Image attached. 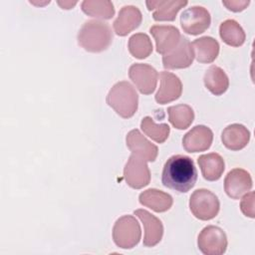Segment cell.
I'll return each instance as SVG.
<instances>
[{"instance_id": "6da1fadb", "label": "cell", "mask_w": 255, "mask_h": 255, "mask_svg": "<svg viewBox=\"0 0 255 255\" xmlns=\"http://www.w3.org/2000/svg\"><path fill=\"white\" fill-rule=\"evenodd\" d=\"M197 179V170L193 160L183 154L170 156L164 163L161 181L162 184L177 192H187Z\"/></svg>"}, {"instance_id": "7a4b0ae2", "label": "cell", "mask_w": 255, "mask_h": 255, "mask_svg": "<svg viewBox=\"0 0 255 255\" xmlns=\"http://www.w3.org/2000/svg\"><path fill=\"white\" fill-rule=\"evenodd\" d=\"M112 42L113 32L110 25L100 20L87 21L78 33L79 45L88 52L105 51Z\"/></svg>"}, {"instance_id": "3957f363", "label": "cell", "mask_w": 255, "mask_h": 255, "mask_svg": "<svg viewBox=\"0 0 255 255\" xmlns=\"http://www.w3.org/2000/svg\"><path fill=\"white\" fill-rule=\"evenodd\" d=\"M107 104L124 119L131 118L137 111L138 96L127 81L115 84L107 96Z\"/></svg>"}, {"instance_id": "277c9868", "label": "cell", "mask_w": 255, "mask_h": 255, "mask_svg": "<svg viewBox=\"0 0 255 255\" xmlns=\"http://www.w3.org/2000/svg\"><path fill=\"white\" fill-rule=\"evenodd\" d=\"M140 236V227L135 217L124 215L116 221L113 228V239L118 247L131 249L139 242Z\"/></svg>"}, {"instance_id": "5b68a950", "label": "cell", "mask_w": 255, "mask_h": 255, "mask_svg": "<svg viewBox=\"0 0 255 255\" xmlns=\"http://www.w3.org/2000/svg\"><path fill=\"white\" fill-rule=\"evenodd\" d=\"M189 208L192 214L200 220L213 219L219 212L218 197L208 189L200 188L193 191L189 199Z\"/></svg>"}, {"instance_id": "8992f818", "label": "cell", "mask_w": 255, "mask_h": 255, "mask_svg": "<svg viewBox=\"0 0 255 255\" xmlns=\"http://www.w3.org/2000/svg\"><path fill=\"white\" fill-rule=\"evenodd\" d=\"M197 245L205 255H221L226 251L227 237L220 227L209 225L199 233Z\"/></svg>"}, {"instance_id": "52a82bcc", "label": "cell", "mask_w": 255, "mask_h": 255, "mask_svg": "<svg viewBox=\"0 0 255 255\" xmlns=\"http://www.w3.org/2000/svg\"><path fill=\"white\" fill-rule=\"evenodd\" d=\"M124 177L128 186L140 189L150 181V171L146 160L141 156L131 153L124 169Z\"/></svg>"}, {"instance_id": "ba28073f", "label": "cell", "mask_w": 255, "mask_h": 255, "mask_svg": "<svg viewBox=\"0 0 255 255\" xmlns=\"http://www.w3.org/2000/svg\"><path fill=\"white\" fill-rule=\"evenodd\" d=\"M211 23L209 12L202 6H192L182 12L180 25L186 34L199 35L206 31Z\"/></svg>"}, {"instance_id": "9c48e42d", "label": "cell", "mask_w": 255, "mask_h": 255, "mask_svg": "<svg viewBox=\"0 0 255 255\" xmlns=\"http://www.w3.org/2000/svg\"><path fill=\"white\" fill-rule=\"evenodd\" d=\"M128 76L141 94L149 95L154 92L158 73L153 67L147 64L135 63L129 67Z\"/></svg>"}, {"instance_id": "30bf717a", "label": "cell", "mask_w": 255, "mask_h": 255, "mask_svg": "<svg viewBox=\"0 0 255 255\" xmlns=\"http://www.w3.org/2000/svg\"><path fill=\"white\" fill-rule=\"evenodd\" d=\"M194 59V51L191 43L186 37L181 36L177 46L162 57L165 69H184L189 67Z\"/></svg>"}, {"instance_id": "8fae6325", "label": "cell", "mask_w": 255, "mask_h": 255, "mask_svg": "<svg viewBox=\"0 0 255 255\" xmlns=\"http://www.w3.org/2000/svg\"><path fill=\"white\" fill-rule=\"evenodd\" d=\"M252 185L250 173L242 168L230 170L224 179L225 192L233 199H239L252 188Z\"/></svg>"}, {"instance_id": "7c38bea8", "label": "cell", "mask_w": 255, "mask_h": 255, "mask_svg": "<svg viewBox=\"0 0 255 255\" xmlns=\"http://www.w3.org/2000/svg\"><path fill=\"white\" fill-rule=\"evenodd\" d=\"M212 140V130L208 127L199 125L195 126L184 134L182 138V145L188 152H199L208 149Z\"/></svg>"}, {"instance_id": "4fadbf2b", "label": "cell", "mask_w": 255, "mask_h": 255, "mask_svg": "<svg viewBox=\"0 0 255 255\" xmlns=\"http://www.w3.org/2000/svg\"><path fill=\"white\" fill-rule=\"evenodd\" d=\"M149 32L155 40L156 52L162 55L173 50L181 38L178 29L174 26L154 25L150 27Z\"/></svg>"}, {"instance_id": "5bb4252c", "label": "cell", "mask_w": 255, "mask_h": 255, "mask_svg": "<svg viewBox=\"0 0 255 255\" xmlns=\"http://www.w3.org/2000/svg\"><path fill=\"white\" fill-rule=\"evenodd\" d=\"M160 86L155 95V101L164 105L177 100L182 93V85L177 76L170 72L163 71L159 75Z\"/></svg>"}, {"instance_id": "9a60e30c", "label": "cell", "mask_w": 255, "mask_h": 255, "mask_svg": "<svg viewBox=\"0 0 255 255\" xmlns=\"http://www.w3.org/2000/svg\"><path fill=\"white\" fill-rule=\"evenodd\" d=\"M142 222L144 227L143 245L146 247L155 246L162 238L163 226L161 221L144 209H136L133 211Z\"/></svg>"}, {"instance_id": "2e32d148", "label": "cell", "mask_w": 255, "mask_h": 255, "mask_svg": "<svg viewBox=\"0 0 255 255\" xmlns=\"http://www.w3.org/2000/svg\"><path fill=\"white\" fill-rule=\"evenodd\" d=\"M142 21V15L139 9L132 5L124 6L114 22V30L119 36H127L136 29Z\"/></svg>"}, {"instance_id": "e0dca14e", "label": "cell", "mask_w": 255, "mask_h": 255, "mask_svg": "<svg viewBox=\"0 0 255 255\" xmlns=\"http://www.w3.org/2000/svg\"><path fill=\"white\" fill-rule=\"evenodd\" d=\"M127 146L130 149L131 153H135L146 161H154L158 149L157 146L147 140L138 129H131L127 134Z\"/></svg>"}, {"instance_id": "ac0fdd59", "label": "cell", "mask_w": 255, "mask_h": 255, "mask_svg": "<svg viewBox=\"0 0 255 255\" xmlns=\"http://www.w3.org/2000/svg\"><path fill=\"white\" fill-rule=\"evenodd\" d=\"M221 140L226 148L230 150H240L248 144L250 131L243 125L232 124L223 129Z\"/></svg>"}, {"instance_id": "d6986e66", "label": "cell", "mask_w": 255, "mask_h": 255, "mask_svg": "<svg viewBox=\"0 0 255 255\" xmlns=\"http://www.w3.org/2000/svg\"><path fill=\"white\" fill-rule=\"evenodd\" d=\"M147 9L153 11L152 17L155 21H173L177 12L187 5V1H146Z\"/></svg>"}, {"instance_id": "ffe728a7", "label": "cell", "mask_w": 255, "mask_h": 255, "mask_svg": "<svg viewBox=\"0 0 255 255\" xmlns=\"http://www.w3.org/2000/svg\"><path fill=\"white\" fill-rule=\"evenodd\" d=\"M197 161L203 177L208 181L219 179L225 168L224 159L216 152L202 154L198 157Z\"/></svg>"}, {"instance_id": "44dd1931", "label": "cell", "mask_w": 255, "mask_h": 255, "mask_svg": "<svg viewBox=\"0 0 255 255\" xmlns=\"http://www.w3.org/2000/svg\"><path fill=\"white\" fill-rule=\"evenodd\" d=\"M139 203L155 212L167 211L172 205V197L161 190L150 188L139 194Z\"/></svg>"}, {"instance_id": "7402d4cb", "label": "cell", "mask_w": 255, "mask_h": 255, "mask_svg": "<svg viewBox=\"0 0 255 255\" xmlns=\"http://www.w3.org/2000/svg\"><path fill=\"white\" fill-rule=\"evenodd\" d=\"M191 45L194 51V57L199 63H212L219 54L218 42L209 36L195 39Z\"/></svg>"}, {"instance_id": "603a6c76", "label": "cell", "mask_w": 255, "mask_h": 255, "mask_svg": "<svg viewBox=\"0 0 255 255\" xmlns=\"http://www.w3.org/2000/svg\"><path fill=\"white\" fill-rule=\"evenodd\" d=\"M204 85L206 89L215 96L224 94L229 87V80L225 72L218 66H210L204 74Z\"/></svg>"}, {"instance_id": "cb8c5ba5", "label": "cell", "mask_w": 255, "mask_h": 255, "mask_svg": "<svg viewBox=\"0 0 255 255\" xmlns=\"http://www.w3.org/2000/svg\"><path fill=\"white\" fill-rule=\"evenodd\" d=\"M219 35L222 41L232 47H240L245 42V32L233 19H227L220 24Z\"/></svg>"}, {"instance_id": "d4e9b609", "label": "cell", "mask_w": 255, "mask_h": 255, "mask_svg": "<svg viewBox=\"0 0 255 255\" xmlns=\"http://www.w3.org/2000/svg\"><path fill=\"white\" fill-rule=\"evenodd\" d=\"M168 121L177 129L187 128L194 120V112L188 105H176L167 109Z\"/></svg>"}, {"instance_id": "484cf974", "label": "cell", "mask_w": 255, "mask_h": 255, "mask_svg": "<svg viewBox=\"0 0 255 255\" xmlns=\"http://www.w3.org/2000/svg\"><path fill=\"white\" fill-rule=\"evenodd\" d=\"M82 10L85 14L99 19H111L115 15V8L111 1L86 0L82 3Z\"/></svg>"}, {"instance_id": "4316f807", "label": "cell", "mask_w": 255, "mask_h": 255, "mask_svg": "<svg viewBox=\"0 0 255 255\" xmlns=\"http://www.w3.org/2000/svg\"><path fill=\"white\" fill-rule=\"evenodd\" d=\"M128 51L136 59H144L152 52V44L149 37L144 33H136L128 39Z\"/></svg>"}, {"instance_id": "83f0119b", "label": "cell", "mask_w": 255, "mask_h": 255, "mask_svg": "<svg viewBox=\"0 0 255 255\" xmlns=\"http://www.w3.org/2000/svg\"><path fill=\"white\" fill-rule=\"evenodd\" d=\"M142 131L157 143L164 142L169 134L170 128L166 124L156 125L150 117H145L140 123Z\"/></svg>"}, {"instance_id": "f1b7e54d", "label": "cell", "mask_w": 255, "mask_h": 255, "mask_svg": "<svg viewBox=\"0 0 255 255\" xmlns=\"http://www.w3.org/2000/svg\"><path fill=\"white\" fill-rule=\"evenodd\" d=\"M254 199H255V193L253 191L247 192L240 202V208L242 213L245 216H248L250 218H254Z\"/></svg>"}, {"instance_id": "f546056e", "label": "cell", "mask_w": 255, "mask_h": 255, "mask_svg": "<svg viewBox=\"0 0 255 255\" xmlns=\"http://www.w3.org/2000/svg\"><path fill=\"white\" fill-rule=\"evenodd\" d=\"M223 5L226 6V8L228 10H231L233 12H240L242 10H244L248 5H249V1L246 0H231V1H222Z\"/></svg>"}, {"instance_id": "4dcf8cb0", "label": "cell", "mask_w": 255, "mask_h": 255, "mask_svg": "<svg viewBox=\"0 0 255 255\" xmlns=\"http://www.w3.org/2000/svg\"><path fill=\"white\" fill-rule=\"evenodd\" d=\"M58 4L63 8V9H71L72 7H74L77 2H71V1H58Z\"/></svg>"}]
</instances>
